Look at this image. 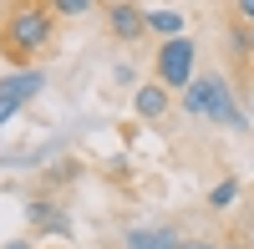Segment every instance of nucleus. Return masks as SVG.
I'll return each mask as SVG.
<instances>
[{"label": "nucleus", "instance_id": "8", "mask_svg": "<svg viewBox=\"0 0 254 249\" xmlns=\"http://www.w3.org/2000/svg\"><path fill=\"white\" fill-rule=\"evenodd\" d=\"M0 92H10V97H20V102H36L41 92H46V71H41V66L10 71V76H0Z\"/></svg>", "mask_w": 254, "mask_h": 249}, {"label": "nucleus", "instance_id": "9", "mask_svg": "<svg viewBox=\"0 0 254 249\" xmlns=\"http://www.w3.org/2000/svg\"><path fill=\"white\" fill-rule=\"evenodd\" d=\"M147 31H153L158 41H178V36H188V15H183V10H173V5L147 10Z\"/></svg>", "mask_w": 254, "mask_h": 249}, {"label": "nucleus", "instance_id": "10", "mask_svg": "<svg viewBox=\"0 0 254 249\" xmlns=\"http://www.w3.org/2000/svg\"><path fill=\"white\" fill-rule=\"evenodd\" d=\"M239 198H244V183L229 173V178H219L214 188H208V209H214V214H224V209H234Z\"/></svg>", "mask_w": 254, "mask_h": 249}, {"label": "nucleus", "instance_id": "15", "mask_svg": "<svg viewBox=\"0 0 254 249\" xmlns=\"http://www.w3.org/2000/svg\"><path fill=\"white\" fill-rule=\"evenodd\" d=\"M0 249H36V244H31V239H5Z\"/></svg>", "mask_w": 254, "mask_h": 249}, {"label": "nucleus", "instance_id": "6", "mask_svg": "<svg viewBox=\"0 0 254 249\" xmlns=\"http://www.w3.org/2000/svg\"><path fill=\"white\" fill-rule=\"evenodd\" d=\"M26 224H31V229H46V234H71V214L61 209L51 193L26 198Z\"/></svg>", "mask_w": 254, "mask_h": 249}, {"label": "nucleus", "instance_id": "17", "mask_svg": "<svg viewBox=\"0 0 254 249\" xmlns=\"http://www.w3.org/2000/svg\"><path fill=\"white\" fill-rule=\"evenodd\" d=\"M219 249H244V244H219Z\"/></svg>", "mask_w": 254, "mask_h": 249}, {"label": "nucleus", "instance_id": "20", "mask_svg": "<svg viewBox=\"0 0 254 249\" xmlns=\"http://www.w3.org/2000/svg\"><path fill=\"white\" fill-rule=\"evenodd\" d=\"M249 76H254V66H249Z\"/></svg>", "mask_w": 254, "mask_h": 249}, {"label": "nucleus", "instance_id": "4", "mask_svg": "<svg viewBox=\"0 0 254 249\" xmlns=\"http://www.w3.org/2000/svg\"><path fill=\"white\" fill-rule=\"evenodd\" d=\"M102 20H107V36H117L122 46H132V41L147 36V5H132V0H107Z\"/></svg>", "mask_w": 254, "mask_h": 249}, {"label": "nucleus", "instance_id": "18", "mask_svg": "<svg viewBox=\"0 0 254 249\" xmlns=\"http://www.w3.org/2000/svg\"><path fill=\"white\" fill-rule=\"evenodd\" d=\"M249 46H254V31H249ZM249 66H254V61H249Z\"/></svg>", "mask_w": 254, "mask_h": 249}, {"label": "nucleus", "instance_id": "2", "mask_svg": "<svg viewBox=\"0 0 254 249\" xmlns=\"http://www.w3.org/2000/svg\"><path fill=\"white\" fill-rule=\"evenodd\" d=\"M178 107H183L188 117H198V122H219V127L249 132V117H244V107L234 102V92H229V81H224L219 71L193 76V87L178 92Z\"/></svg>", "mask_w": 254, "mask_h": 249}, {"label": "nucleus", "instance_id": "5", "mask_svg": "<svg viewBox=\"0 0 254 249\" xmlns=\"http://www.w3.org/2000/svg\"><path fill=\"white\" fill-rule=\"evenodd\" d=\"M122 249H188V234L173 224H132L122 234Z\"/></svg>", "mask_w": 254, "mask_h": 249}, {"label": "nucleus", "instance_id": "16", "mask_svg": "<svg viewBox=\"0 0 254 249\" xmlns=\"http://www.w3.org/2000/svg\"><path fill=\"white\" fill-rule=\"evenodd\" d=\"M188 249H219V244H208V239H188Z\"/></svg>", "mask_w": 254, "mask_h": 249}, {"label": "nucleus", "instance_id": "14", "mask_svg": "<svg viewBox=\"0 0 254 249\" xmlns=\"http://www.w3.org/2000/svg\"><path fill=\"white\" fill-rule=\"evenodd\" d=\"M234 15H239V26H249V31H254V0H239Z\"/></svg>", "mask_w": 254, "mask_h": 249}, {"label": "nucleus", "instance_id": "7", "mask_svg": "<svg viewBox=\"0 0 254 249\" xmlns=\"http://www.w3.org/2000/svg\"><path fill=\"white\" fill-rule=\"evenodd\" d=\"M168 107H173V92L158 87V81H142V87L132 92V112H137L142 122H163V117H168Z\"/></svg>", "mask_w": 254, "mask_h": 249}, {"label": "nucleus", "instance_id": "1", "mask_svg": "<svg viewBox=\"0 0 254 249\" xmlns=\"http://www.w3.org/2000/svg\"><path fill=\"white\" fill-rule=\"evenodd\" d=\"M56 10L41 5V0H26V5H10L5 20H0V56L15 61V71H26L31 61L56 41Z\"/></svg>", "mask_w": 254, "mask_h": 249}, {"label": "nucleus", "instance_id": "11", "mask_svg": "<svg viewBox=\"0 0 254 249\" xmlns=\"http://www.w3.org/2000/svg\"><path fill=\"white\" fill-rule=\"evenodd\" d=\"M81 168H76V158H66V163H56V168H46V173H41V188H61V178H76Z\"/></svg>", "mask_w": 254, "mask_h": 249}, {"label": "nucleus", "instance_id": "19", "mask_svg": "<svg viewBox=\"0 0 254 249\" xmlns=\"http://www.w3.org/2000/svg\"><path fill=\"white\" fill-rule=\"evenodd\" d=\"M51 249H66V244H51Z\"/></svg>", "mask_w": 254, "mask_h": 249}, {"label": "nucleus", "instance_id": "12", "mask_svg": "<svg viewBox=\"0 0 254 249\" xmlns=\"http://www.w3.org/2000/svg\"><path fill=\"white\" fill-rule=\"evenodd\" d=\"M51 10H56V20H71V15H92L102 5H92V0H51Z\"/></svg>", "mask_w": 254, "mask_h": 249}, {"label": "nucleus", "instance_id": "13", "mask_svg": "<svg viewBox=\"0 0 254 249\" xmlns=\"http://www.w3.org/2000/svg\"><path fill=\"white\" fill-rule=\"evenodd\" d=\"M20 107H26V102H20V97L0 92V127H5V122H15V117H20Z\"/></svg>", "mask_w": 254, "mask_h": 249}, {"label": "nucleus", "instance_id": "3", "mask_svg": "<svg viewBox=\"0 0 254 249\" xmlns=\"http://www.w3.org/2000/svg\"><path fill=\"white\" fill-rule=\"evenodd\" d=\"M198 76V46L193 36H178V41H158L153 51V81L168 92H188Z\"/></svg>", "mask_w": 254, "mask_h": 249}]
</instances>
